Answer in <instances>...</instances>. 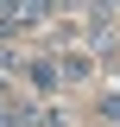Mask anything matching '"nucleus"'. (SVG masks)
Instances as JSON below:
<instances>
[{
	"label": "nucleus",
	"mask_w": 120,
	"mask_h": 127,
	"mask_svg": "<svg viewBox=\"0 0 120 127\" xmlns=\"http://www.w3.org/2000/svg\"><path fill=\"white\" fill-rule=\"evenodd\" d=\"M19 26H25V19H19V0H0V38L19 32Z\"/></svg>",
	"instance_id": "4"
},
{
	"label": "nucleus",
	"mask_w": 120,
	"mask_h": 127,
	"mask_svg": "<svg viewBox=\"0 0 120 127\" xmlns=\"http://www.w3.org/2000/svg\"><path fill=\"white\" fill-rule=\"evenodd\" d=\"M25 83H32L38 95L63 89V64H57V57H32V64H25Z\"/></svg>",
	"instance_id": "1"
},
{
	"label": "nucleus",
	"mask_w": 120,
	"mask_h": 127,
	"mask_svg": "<svg viewBox=\"0 0 120 127\" xmlns=\"http://www.w3.org/2000/svg\"><path fill=\"white\" fill-rule=\"evenodd\" d=\"M114 45H120V32H114Z\"/></svg>",
	"instance_id": "6"
},
{
	"label": "nucleus",
	"mask_w": 120,
	"mask_h": 127,
	"mask_svg": "<svg viewBox=\"0 0 120 127\" xmlns=\"http://www.w3.org/2000/svg\"><path fill=\"white\" fill-rule=\"evenodd\" d=\"M89 6V26L95 32H114V19H120V0H82Z\"/></svg>",
	"instance_id": "2"
},
{
	"label": "nucleus",
	"mask_w": 120,
	"mask_h": 127,
	"mask_svg": "<svg viewBox=\"0 0 120 127\" xmlns=\"http://www.w3.org/2000/svg\"><path fill=\"white\" fill-rule=\"evenodd\" d=\"M95 114H101V127H120V95H101V108H95Z\"/></svg>",
	"instance_id": "5"
},
{
	"label": "nucleus",
	"mask_w": 120,
	"mask_h": 127,
	"mask_svg": "<svg viewBox=\"0 0 120 127\" xmlns=\"http://www.w3.org/2000/svg\"><path fill=\"white\" fill-rule=\"evenodd\" d=\"M57 64H63V83H89L95 76V64L82 57V51H70V57H57Z\"/></svg>",
	"instance_id": "3"
}]
</instances>
